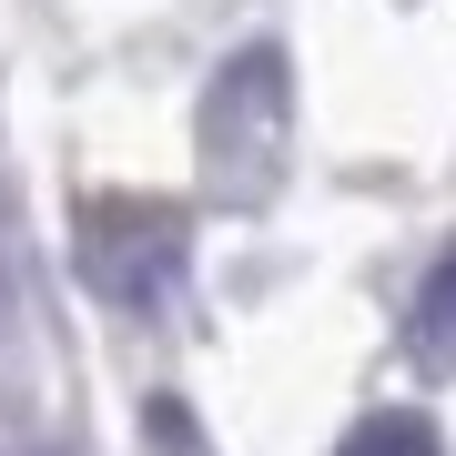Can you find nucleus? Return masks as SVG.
Returning a JSON list of instances; mask_svg holds the SVG:
<instances>
[{
    "mask_svg": "<svg viewBox=\"0 0 456 456\" xmlns=\"http://www.w3.org/2000/svg\"><path fill=\"white\" fill-rule=\"evenodd\" d=\"M416 335L426 345H456V254L426 274V294H416Z\"/></svg>",
    "mask_w": 456,
    "mask_h": 456,
    "instance_id": "nucleus-4",
    "label": "nucleus"
},
{
    "mask_svg": "<svg viewBox=\"0 0 456 456\" xmlns=\"http://www.w3.org/2000/svg\"><path fill=\"white\" fill-rule=\"evenodd\" d=\"M284 51L274 41H254V51H233L224 71H213V92H203V163L213 173H233V183H264L284 163Z\"/></svg>",
    "mask_w": 456,
    "mask_h": 456,
    "instance_id": "nucleus-2",
    "label": "nucleus"
},
{
    "mask_svg": "<svg viewBox=\"0 0 456 456\" xmlns=\"http://www.w3.org/2000/svg\"><path fill=\"white\" fill-rule=\"evenodd\" d=\"M335 456H446V436L426 426L416 406H386V416H355Z\"/></svg>",
    "mask_w": 456,
    "mask_h": 456,
    "instance_id": "nucleus-3",
    "label": "nucleus"
},
{
    "mask_svg": "<svg viewBox=\"0 0 456 456\" xmlns=\"http://www.w3.org/2000/svg\"><path fill=\"white\" fill-rule=\"evenodd\" d=\"M0 314H11V244H0Z\"/></svg>",
    "mask_w": 456,
    "mask_h": 456,
    "instance_id": "nucleus-5",
    "label": "nucleus"
},
{
    "mask_svg": "<svg viewBox=\"0 0 456 456\" xmlns=\"http://www.w3.org/2000/svg\"><path fill=\"white\" fill-rule=\"evenodd\" d=\"M71 254H82V284H92L112 314H152V305L183 284V264H193V224H183L173 203L102 193V203H82Z\"/></svg>",
    "mask_w": 456,
    "mask_h": 456,
    "instance_id": "nucleus-1",
    "label": "nucleus"
}]
</instances>
